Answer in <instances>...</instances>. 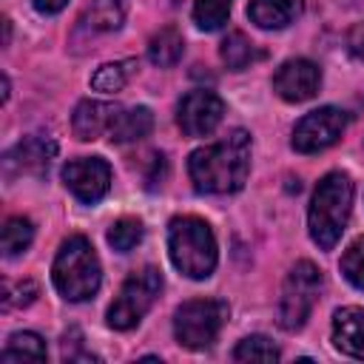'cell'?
I'll return each mask as SVG.
<instances>
[{
    "mask_svg": "<svg viewBox=\"0 0 364 364\" xmlns=\"http://www.w3.org/2000/svg\"><path fill=\"white\" fill-rule=\"evenodd\" d=\"M57 154V142L51 136H43V134H31V136H23L6 156H3V171L9 179L14 176H23V173H31V176H40L48 171V162L54 159Z\"/></svg>",
    "mask_w": 364,
    "mask_h": 364,
    "instance_id": "7c38bea8",
    "label": "cell"
},
{
    "mask_svg": "<svg viewBox=\"0 0 364 364\" xmlns=\"http://www.w3.org/2000/svg\"><path fill=\"white\" fill-rule=\"evenodd\" d=\"M341 273L358 290H364V236H358L341 256Z\"/></svg>",
    "mask_w": 364,
    "mask_h": 364,
    "instance_id": "484cf974",
    "label": "cell"
},
{
    "mask_svg": "<svg viewBox=\"0 0 364 364\" xmlns=\"http://www.w3.org/2000/svg\"><path fill=\"white\" fill-rule=\"evenodd\" d=\"M34 239V225L26 216H11L3 225V256H17L23 253Z\"/></svg>",
    "mask_w": 364,
    "mask_h": 364,
    "instance_id": "7402d4cb",
    "label": "cell"
},
{
    "mask_svg": "<svg viewBox=\"0 0 364 364\" xmlns=\"http://www.w3.org/2000/svg\"><path fill=\"white\" fill-rule=\"evenodd\" d=\"M344 128H347V114L341 108L324 105V108H316V111L304 114L296 122L290 142L299 154H318V151L330 148L333 142H338Z\"/></svg>",
    "mask_w": 364,
    "mask_h": 364,
    "instance_id": "ba28073f",
    "label": "cell"
},
{
    "mask_svg": "<svg viewBox=\"0 0 364 364\" xmlns=\"http://www.w3.org/2000/svg\"><path fill=\"white\" fill-rule=\"evenodd\" d=\"M134 68H136V60H125V63H105V65H100V68L94 71L91 85H94L97 91L114 94V91H119V88L128 82V77L134 74Z\"/></svg>",
    "mask_w": 364,
    "mask_h": 364,
    "instance_id": "44dd1931",
    "label": "cell"
},
{
    "mask_svg": "<svg viewBox=\"0 0 364 364\" xmlns=\"http://www.w3.org/2000/svg\"><path fill=\"white\" fill-rule=\"evenodd\" d=\"M230 0H196L193 6V23L205 31H216L228 23Z\"/></svg>",
    "mask_w": 364,
    "mask_h": 364,
    "instance_id": "603a6c76",
    "label": "cell"
},
{
    "mask_svg": "<svg viewBox=\"0 0 364 364\" xmlns=\"http://www.w3.org/2000/svg\"><path fill=\"white\" fill-rule=\"evenodd\" d=\"M304 9V0H250L247 17L259 28H284Z\"/></svg>",
    "mask_w": 364,
    "mask_h": 364,
    "instance_id": "9a60e30c",
    "label": "cell"
},
{
    "mask_svg": "<svg viewBox=\"0 0 364 364\" xmlns=\"http://www.w3.org/2000/svg\"><path fill=\"white\" fill-rule=\"evenodd\" d=\"M353 210V182L347 173L333 171L327 173L310 199V213H307V225H310V236L321 250H333L336 242L341 239L347 219Z\"/></svg>",
    "mask_w": 364,
    "mask_h": 364,
    "instance_id": "7a4b0ae2",
    "label": "cell"
},
{
    "mask_svg": "<svg viewBox=\"0 0 364 364\" xmlns=\"http://www.w3.org/2000/svg\"><path fill=\"white\" fill-rule=\"evenodd\" d=\"M222 63L230 68V71H245L247 65H253L256 60H262V51L242 34V31H230L225 40H222Z\"/></svg>",
    "mask_w": 364,
    "mask_h": 364,
    "instance_id": "d6986e66",
    "label": "cell"
},
{
    "mask_svg": "<svg viewBox=\"0 0 364 364\" xmlns=\"http://www.w3.org/2000/svg\"><path fill=\"white\" fill-rule=\"evenodd\" d=\"M225 117V102L208 88H196L182 97L176 108V125L185 136H208L216 131V125Z\"/></svg>",
    "mask_w": 364,
    "mask_h": 364,
    "instance_id": "30bf717a",
    "label": "cell"
},
{
    "mask_svg": "<svg viewBox=\"0 0 364 364\" xmlns=\"http://www.w3.org/2000/svg\"><path fill=\"white\" fill-rule=\"evenodd\" d=\"M321 85V71L316 63L296 57L279 65V71L273 74V91L284 100V102H307L316 97Z\"/></svg>",
    "mask_w": 364,
    "mask_h": 364,
    "instance_id": "8fae6325",
    "label": "cell"
},
{
    "mask_svg": "<svg viewBox=\"0 0 364 364\" xmlns=\"http://www.w3.org/2000/svg\"><path fill=\"white\" fill-rule=\"evenodd\" d=\"M347 48H350V54H353L355 60L364 63V23H355V26L350 28V34H347Z\"/></svg>",
    "mask_w": 364,
    "mask_h": 364,
    "instance_id": "83f0119b",
    "label": "cell"
},
{
    "mask_svg": "<svg viewBox=\"0 0 364 364\" xmlns=\"http://www.w3.org/2000/svg\"><path fill=\"white\" fill-rule=\"evenodd\" d=\"M68 0H34V9L43 14H57Z\"/></svg>",
    "mask_w": 364,
    "mask_h": 364,
    "instance_id": "f1b7e54d",
    "label": "cell"
},
{
    "mask_svg": "<svg viewBox=\"0 0 364 364\" xmlns=\"http://www.w3.org/2000/svg\"><path fill=\"white\" fill-rule=\"evenodd\" d=\"M333 344L350 355L364 361V307H341L333 316Z\"/></svg>",
    "mask_w": 364,
    "mask_h": 364,
    "instance_id": "5bb4252c",
    "label": "cell"
},
{
    "mask_svg": "<svg viewBox=\"0 0 364 364\" xmlns=\"http://www.w3.org/2000/svg\"><path fill=\"white\" fill-rule=\"evenodd\" d=\"M0 358L3 361H46V341L37 333H11Z\"/></svg>",
    "mask_w": 364,
    "mask_h": 364,
    "instance_id": "ffe728a7",
    "label": "cell"
},
{
    "mask_svg": "<svg viewBox=\"0 0 364 364\" xmlns=\"http://www.w3.org/2000/svg\"><path fill=\"white\" fill-rule=\"evenodd\" d=\"M119 111H122V108L114 105V102L82 100V102L74 108V117H71L74 136L82 139V142H88V139H97L100 134H108Z\"/></svg>",
    "mask_w": 364,
    "mask_h": 364,
    "instance_id": "4fadbf2b",
    "label": "cell"
},
{
    "mask_svg": "<svg viewBox=\"0 0 364 364\" xmlns=\"http://www.w3.org/2000/svg\"><path fill=\"white\" fill-rule=\"evenodd\" d=\"M142 239V222L139 219H131V216H122L117 219L111 228H108V245L119 253H128L131 247H136Z\"/></svg>",
    "mask_w": 364,
    "mask_h": 364,
    "instance_id": "cb8c5ba5",
    "label": "cell"
},
{
    "mask_svg": "<svg viewBox=\"0 0 364 364\" xmlns=\"http://www.w3.org/2000/svg\"><path fill=\"white\" fill-rule=\"evenodd\" d=\"M168 253L188 279H208L216 267V239L205 219L176 216L168 225Z\"/></svg>",
    "mask_w": 364,
    "mask_h": 364,
    "instance_id": "3957f363",
    "label": "cell"
},
{
    "mask_svg": "<svg viewBox=\"0 0 364 364\" xmlns=\"http://www.w3.org/2000/svg\"><path fill=\"white\" fill-rule=\"evenodd\" d=\"M250 171V134L233 128L213 145L196 148L188 159L191 182L199 193H233Z\"/></svg>",
    "mask_w": 364,
    "mask_h": 364,
    "instance_id": "6da1fadb",
    "label": "cell"
},
{
    "mask_svg": "<svg viewBox=\"0 0 364 364\" xmlns=\"http://www.w3.org/2000/svg\"><path fill=\"white\" fill-rule=\"evenodd\" d=\"M151 128H154V114L145 105H136V108L117 114L108 136H111V142H136V139L148 136Z\"/></svg>",
    "mask_w": 364,
    "mask_h": 364,
    "instance_id": "2e32d148",
    "label": "cell"
},
{
    "mask_svg": "<svg viewBox=\"0 0 364 364\" xmlns=\"http://www.w3.org/2000/svg\"><path fill=\"white\" fill-rule=\"evenodd\" d=\"M321 293V270L313 262H296L284 279L282 299H279V327L282 330H301L310 318Z\"/></svg>",
    "mask_w": 364,
    "mask_h": 364,
    "instance_id": "5b68a950",
    "label": "cell"
},
{
    "mask_svg": "<svg viewBox=\"0 0 364 364\" xmlns=\"http://www.w3.org/2000/svg\"><path fill=\"white\" fill-rule=\"evenodd\" d=\"M182 51H185V40H182V34H179L173 26L159 28V31L148 40V60H151L154 65H159V68H171L173 63H179Z\"/></svg>",
    "mask_w": 364,
    "mask_h": 364,
    "instance_id": "e0dca14e",
    "label": "cell"
},
{
    "mask_svg": "<svg viewBox=\"0 0 364 364\" xmlns=\"http://www.w3.org/2000/svg\"><path fill=\"white\" fill-rule=\"evenodd\" d=\"M51 279L63 299L68 301L91 299L100 290V279H102L94 245L85 236H68L54 256Z\"/></svg>",
    "mask_w": 364,
    "mask_h": 364,
    "instance_id": "277c9868",
    "label": "cell"
},
{
    "mask_svg": "<svg viewBox=\"0 0 364 364\" xmlns=\"http://www.w3.org/2000/svg\"><path fill=\"white\" fill-rule=\"evenodd\" d=\"M125 0H91L82 11V23L91 31H114L125 20Z\"/></svg>",
    "mask_w": 364,
    "mask_h": 364,
    "instance_id": "ac0fdd59",
    "label": "cell"
},
{
    "mask_svg": "<svg viewBox=\"0 0 364 364\" xmlns=\"http://www.w3.org/2000/svg\"><path fill=\"white\" fill-rule=\"evenodd\" d=\"M228 318V304L219 299H191L173 313V336L188 350H205L216 341Z\"/></svg>",
    "mask_w": 364,
    "mask_h": 364,
    "instance_id": "52a82bcc",
    "label": "cell"
},
{
    "mask_svg": "<svg viewBox=\"0 0 364 364\" xmlns=\"http://www.w3.org/2000/svg\"><path fill=\"white\" fill-rule=\"evenodd\" d=\"M34 299H37V284L28 282V279H26V282H17V284L6 282V287H3V310L28 307Z\"/></svg>",
    "mask_w": 364,
    "mask_h": 364,
    "instance_id": "4316f807",
    "label": "cell"
},
{
    "mask_svg": "<svg viewBox=\"0 0 364 364\" xmlns=\"http://www.w3.org/2000/svg\"><path fill=\"white\" fill-rule=\"evenodd\" d=\"M65 188L85 205L100 202L111 188V165L102 156H80L63 165Z\"/></svg>",
    "mask_w": 364,
    "mask_h": 364,
    "instance_id": "9c48e42d",
    "label": "cell"
},
{
    "mask_svg": "<svg viewBox=\"0 0 364 364\" xmlns=\"http://www.w3.org/2000/svg\"><path fill=\"white\" fill-rule=\"evenodd\" d=\"M233 358L236 361H276L279 358V347L267 336H247L233 350Z\"/></svg>",
    "mask_w": 364,
    "mask_h": 364,
    "instance_id": "d4e9b609",
    "label": "cell"
},
{
    "mask_svg": "<svg viewBox=\"0 0 364 364\" xmlns=\"http://www.w3.org/2000/svg\"><path fill=\"white\" fill-rule=\"evenodd\" d=\"M159 293H162V273L156 267H142L131 273L108 307V324L114 330L136 327L139 318L154 307Z\"/></svg>",
    "mask_w": 364,
    "mask_h": 364,
    "instance_id": "8992f818",
    "label": "cell"
}]
</instances>
